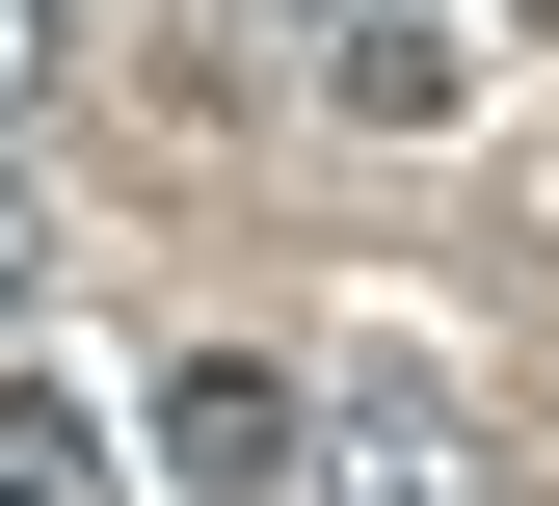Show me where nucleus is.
Masks as SVG:
<instances>
[{
	"instance_id": "nucleus-1",
	"label": "nucleus",
	"mask_w": 559,
	"mask_h": 506,
	"mask_svg": "<svg viewBox=\"0 0 559 506\" xmlns=\"http://www.w3.org/2000/svg\"><path fill=\"white\" fill-rule=\"evenodd\" d=\"M133 454H160V506H320V374H266V346H187V374L133 400Z\"/></svg>"
},
{
	"instance_id": "nucleus-2",
	"label": "nucleus",
	"mask_w": 559,
	"mask_h": 506,
	"mask_svg": "<svg viewBox=\"0 0 559 506\" xmlns=\"http://www.w3.org/2000/svg\"><path fill=\"white\" fill-rule=\"evenodd\" d=\"M320 506H507L453 374H320Z\"/></svg>"
},
{
	"instance_id": "nucleus-3",
	"label": "nucleus",
	"mask_w": 559,
	"mask_h": 506,
	"mask_svg": "<svg viewBox=\"0 0 559 506\" xmlns=\"http://www.w3.org/2000/svg\"><path fill=\"white\" fill-rule=\"evenodd\" d=\"M0 506H133V454H107L53 374H0Z\"/></svg>"
},
{
	"instance_id": "nucleus-4",
	"label": "nucleus",
	"mask_w": 559,
	"mask_h": 506,
	"mask_svg": "<svg viewBox=\"0 0 559 506\" xmlns=\"http://www.w3.org/2000/svg\"><path fill=\"white\" fill-rule=\"evenodd\" d=\"M27 81H53V0H0V133H27Z\"/></svg>"
},
{
	"instance_id": "nucleus-5",
	"label": "nucleus",
	"mask_w": 559,
	"mask_h": 506,
	"mask_svg": "<svg viewBox=\"0 0 559 506\" xmlns=\"http://www.w3.org/2000/svg\"><path fill=\"white\" fill-rule=\"evenodd\" d=\"M27 267H53V213H27V161H0V294H27Z\"/></svg>"
},
{
	"instance_id": "nucleus-6",
	"label": "nucleus",
	"mask_w": 559,
	"mask_h": 506,
	"mask_svg": "<svg viewBox=\"0 0 559 506\" xmlns=\"http://www.w3.org/2000/svg\"><path fill=\"white\" fill-rule=\"evenodd\" d=\"M294 27H427V0H294Z\"/></svg>"
}]
</instances>
